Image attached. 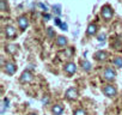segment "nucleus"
Here are the masks:
<instances>
[{"instance_id":"nucleus-27","label":"nucleus","mask_w":122,"mask_h":115,"mask_svg":"<svg viewBox=\"0 0 122 115\" xmlns=\"http://www.w3.org/2000/svg\"><path fill=\"white\" fill-rule=\"evenodd\" d=\"M48 99H49V98H48V96H47V97H43V98H42V103H44V104H47V102H48Z\"/></svg>"},{"instance_id":"nucleus-13","label":"nucleus","mask_w":122,"mask_h":115,"mask_svg":"<svg viewBox=\"0 0 122 115\" xmlns=\"http://www.w3.org/2000/svg\"><path fill=\"white\" fill-rule=\"evenodd\" d=\"M80 66H81V68H83L85 72H90L91 68H92L91 63L87 61V60H81V61H80Z\"/></svg>"},{"instance_id":"nucleus-25","label":"nucleus","mask_w":122,"mask_h":115,"mask_svg":"<svg viewBox=\"0 0 122 115\" xmlns=\"http://www.w3.org/2000/svg\"><path fill=\"white\" fill-rule=\"evenodd\" d=\"M54 23H55V25H59V26H60V25H61L60 18H59V17H55V18H54Z\"/></svg>"},{"instance_id":"nucleus-5","label":"nucleus","mask_w":122,"mask_h":115,"mask_svg":"<svg viewBox=\"0 0 122 115\" xmlns=\"http://www.w3.org/2000/svg\"><path fill=\"white\" fill-rule=\"evenodd\" d=\"M32 80H34V74L29 70H25L19 77V82L22 84H28V83H31Z\"/></svg>"},{"instance_id":"nucleus-19","label":"nucleus","mask_w":122,"mask_h":115,"mask_svg":"<svg viewBox=\"0 0 122 115\" xmlns=\"http://www.w3.org/2000/svg\"><path fill=\"white\" fill-rule=\"evenodd\" d=\"M0 10L3 12L7 11V4H6V0H0Z\"/></svg>"},{"instance_id":"nucleus-8","label":"nucleus","mask_w":122,"mask_h":115,"mask_svg":"<svg viewBox=\"0 0 122 115\" xmlns=\"http://www.w3.org/2000/svg\"><path fill=\"white\" fill-rule=\"evenodd\" d=\"M64 72L67 74V76H73L76 72H77V66L74 63H67L65 64L64 66Z\"/></svg>"},{"instance_id":"nucleus-1","label":"nucleus","mask_w":122,"mask_h":115,"mask_svg":"<svg viewBox=\"0 0 122 115\" xmlns=\"http://www.w3.org/2000/svg\"><path fill=\"white\" fill-rule=\"evenodd\" d=\"M102 91H103V94H104L107 97H109V98H112V97H115V96L117 95V89H116L114 85H111V84H105V85L102 88Z\"/></svg>"},{"instance_id":"nucleus-6","label":"nucleus","mask_w":122,"mask_h":115,"mask_svg":"<svg viewBox=\"0 0 122 115\" xmlns=\"http://www.w3.org/2000/svg\"><path fill=\"white\" fill-rule=\"evenodd\" d=\"M16 71H17V66H16L15 63H12V61H7L6 64H4V72H5L6 74L12 76V74L16 73Z\"/></svg>"},{"instance_id":"nucleus-21","label":"nucleus","mask_w":122,"mask_h":115,"mask_svg":"<svg viewBox=\"0 0 122 115\" xmlns=\"http://www.w3.org/2000/svg\"><path fill=\"white\" fill-rule=\"evenodd\" d=\"M53 10H54V12H55L57 16L61 15V6H60V5H54V6H53Z\"/></svg>"},{"instance_id":"nucleus-24","label":"nucleus","mask_w":122,"mask_h":115,"mask_svg":"<svg viewBox=\"0 0 122 115\" xmlns=\"http://www.w3.org/2000/svg\"><path fill=\"white\" fill-rule=\"evenodd\" d=\"M38 6H40V7H41V9H42V10H43L44 12H47V11H48V7H47V6H46L44 4H42V3H40V4H38Z\"/></svg>"},{"instance_id":"nucleus-16","label":"nucleus","mask_w":122,"mask_h":115,"mask_svg":"<svg viewBox=\"0 0 122 115\" xmlns=\"http://www.w3.org/2000/svg\"><path fill=\"white\" fill-rule=\"evenodd\" d=\"M112 64L116 68H121L122 67V58L121 56H116L115 59L112 60Z\"/></svg>"},{"instance_id":"nucleus-14","label":"nucleus","mask_w":122,"mask_h":115,"mask_svg":"<svg viewBox=\"0 0 122 115\" xmlns=\"http://www.w3.org/2000/svg\"><path fill=\"white\" fill-rule=\"evenodd\" d=\"M96 32H97V25L96 24H90L86 29V34L89 36H93V35H96Z\"/></svg>"},{"instance_id":"nucleus-11","label":"nucleus","mask_w":122,"mask_h":115,"mask_svg":"<svg viewBox=\"0 0 122 115\" xmlns=\"http://www.w3.org/2000/svg\"><path fill=\"white\" fill-rule=\"evenodd\" d=\"M93 58H95L96 60H98V61H103V60H105L107 58H108V53L104 52V50H98V52L95 53Z\"/></svg>"},{"instance_id":"nucleus-18","label":"nucleus","mask_w":122,"mask_h":115,"mask_svg":"<svg viewBox=\"0 0 122 115\" xmlns=\"http://www.w3.org/2000/svg\"><path fill=\"white\" fill-rule=\"evenodd\" d=\"M73 115H87L86 110L83 109V108H77L74 111H73Z\"/></svg>"},{"instance_id":"nucleus-2","label":"nucleus","mask_w":122,"mask_h":115,"mask_svg":"<svg viewBox=\"0 0 122 115\" xmlns=\"http://www.w3.org/2000/svg\"><path fill=\"white\" fill-rule=\"evenodd\" d=\"M102 77L107 82H114L115 78H116V71L114 68H111V67H107V68H104Z\"/></svg>"},{"instance_id":"nucleus-9","label":"nucleus","mask_w":122,"mask_h":115,"mask_svg":"<svg viewBox=\"0 0 122 115\" xmlns=\"http://www.w3.org/2000/svg\"><path fill=\"white\" fill-rule=\"evenodd\" d=\"M64 110H65V108H64V105L61 104V103L54 104V105L51 107V109H50V111H51L53 115H61V114L64 113Z\"/></svg>"},{"instance_id":"nucleus-7","label":"nucleus","mask_w":122,"mask_h":115,"mask_svg":"<svg viewBox=\"0 0 122 115\" xmlns=\"http://www.w3.org/2000/svg\"><path fill=\"white\" fill-rule=\"evenodd\" d=\"M4 32H5V36L9 38V40H12L17 36V31H16V28L12 26V25H6L4 28Z\"/></svg>"},{"instance_id":"nucleus-10","label":"nucleus","mask_w":122,"mask_h":115,"mask_svg":"<svg viewBox=\"0 0 122 115\" xmlns=\"http://www.w3.org/2000/svg\"><path fill=\"white\" fill-rule=\"evenodd\" d=\"M18 25H19L20 30H23V31L25 29H28V26H29V19H28V17L26 16H20L18 18Z\"/></svg>"},{"instance_id":"nucleus-3","label":"nucleus","mask_w":122,"mask_h":115,"mask_svg":"<svg viewBox=\"0 0 122 115\" xmlns=\"http://www.w3.org/2000/svg\"><path fill=\"white\" fill-rule=\"evenodd\" d=\"M78 96H79V92H78L77 88L71 86V88H68V89L65 91V98H66L67 101H76V99L78 98Z\"/></svg>"},{"instance_id":"nucleus-15","label":"nucleus","mask_w":122,"mask_h":115,"mask_svg":"<svg viewBox=\"0 0 122 115\" xmlns=\"http://www.w3.org/2000/svg\"><path fill=\"white\" fill-rule=\"evenodd\" d=\"M5 48H6V52H7L9 54H11V55H13V54L17 52V46H16V44H7Z\"/></svg>"},{"instance_id":"nucleus-12","label":"nucleus","mask_w":122,"mask_h":115,"mask_svg":"<svg viewBox=\"0 0 122 115\" xmlns=\"http://www.w3.org/2000/svg\"><path fill=\"white\" fill-rule=\"evenodd\" d=\"M67 43H68L67 37H65V36H57V37H56V46H57V47L64 48V47L67 46Z\"/></svg>"},{"instance_id":"nucleus-22","label":"nucleus","mask_w":122,"mask_h":115,"mask_svg":"<svg viewBox=\"0 0 122 115\" xmlns=\"http://www.w3.org/2000/svg\"><path fill=\"white\" fill-rule=\"evenodd\" d=\"M97 40H98L99 42H103V41L105 40V34H101V35H98Z\"/></svg>"},{"instance_id":"nucleus-26","label":"nucleus","mask_w":122,"mask_h":115,"mask_svg":"<svg viewBox=\"0 0 122 115\" xmlns=\"http://www.w3.org/2000/svg\"><path fill=\"white\" fill-rule=\"evenodd\" d=\"M43 18H44V21H49V19H50V15H48V13H46V15L43 16Z\"/></svg>"},{"instance_id":"nucleus-4","label":"nucleus","mask_w":122,"mask_h":115,"mask_svg":"<svg viewBox=\"0 0 122 115\" xmlns=\"http://www.w3.org/2000/svg\"><path fill=\"white\" fill-rule=\"evenodd\" d=\"M112 15H114V12H112L111 6L104 5V6L101 9V16H102V18H103L104 21H110V19L112 18Z\"/></svg>"},{"instance_id":"nucleus-23","label":"nucleus","mask_w":122,"mask_h":115,"mask_svg":"<svg viewBox=\"0 0 122 115\" xmlns=\"http://www.w3.org/2000/svg\"><path fill=\"white\" fill-rule=\"evenodd\" d=\"M60 28H61V30H64V31H66V30H68V26H67V24H66V23H61V25H60Z\"/></svg>"},{"instance_id":"nucleus-20","label":"nucleus","mask_w":122,"mask_h":115,"mask_svg":"<svg viewBox=\"0 0 122 115\" xmlns=\"http://www.w3.org/2000/svg\"><path fill=\"white\" fill-rule=\"evenodd\" d=\"M47 35H48L49 38H54V36H55L54 29H53V28H48V29H47Z\"/></svg>"},{"instance_id":"nucleus-17","label":"nucleus","mask_w":122,"mask_h":115,"mask_svg":"<svg viewBox=\"0 0 122 115\" xmlns=\"http://www.w3.org/2000/svg\"><path fill=\"white\" fill-rule=\"evenodd\" d=\"M9 103H10V101H9V98H4V99H3V107H1V114H4V113H5V110H7V108H9Z\"/></svg>"}]
</instances>
